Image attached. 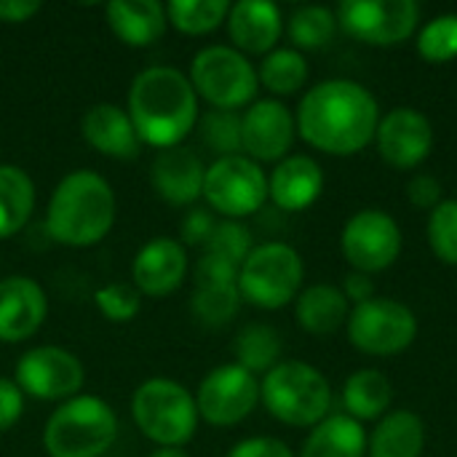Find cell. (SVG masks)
Wrapping results in <instances>:
<instances>
[{
	"label": "cell",
	"mask_w": 457,
	"mask_h": 457,
	"mask_svg": "<svg viewBox=\"0 0 457 457\" xmlns=\"http://www.w3.org/2000/svg\"><path fill=\"white\" fill-rule=\"evenodd\" d=\"M375 94L348 78L316 83L297 104V134L319 153L348 158L375 142L380 126Z\"/></svg>",
	"instance_id": "6da1fadb"
},
{
	"label": "cell",
	"mask_w": 457,
	"mask_h": 457,
	"mask_svg": "<svg viewBox=\"0 0 457 457\" xmlns=\"http://www.w3.org/2000/svg\"><path fill=\"white\" fill-rule=\"evenodd\" d=\"M126 112L142 139V145L169 150L179 147L198 126V94L190 78L169 64H155L129 86Z\"/></svg>",
	"instance_id": "7a4b0ae2"
},
{
	"label": "cell",
	"mask_w": 457,
	"mask_h": 457,
	"mask_svg": "<svg viewBox=\"0 0 457 457\" xmlns=\"http://www.w3.org/2000/svg\"><path fill=\"white\" fill-rule=\"evenodd\" d=\"M118 214L112 185L91 171L75 169L62 177L46 206V230L56 244L88 249L112 230Z\"/></svg>",
	"instance_id": "3957f363"
},
{
	"label": "cell",
	"mask_w": 457,
	"mask_h": 457,
	"mask_svg": "<svg viewBox=\"0 0 457 457\" xmlns=\"http://www.w3.org/2000/svg\"><path fill=\"white\" fill-rule=\"evenodd\" d=\"M260 402L284 426L313 428L332 410V386L321 370L308 361H278L260 380Z\"/></svg>",
	"instance_id": "277c9868"
},
{
	"label": "cell",
	"mask_w": 457,
	"mask_h": 457,
	"mask_svg": "<svg viewBox=\"0 0 457 457\" xmlns=\"http://www.w3.org/2000/svg\"><path fill=\"white\" fill-rule=\"evenodd\" d=\"M115 439L118 415L94 394H78L62 402L43 428V447L48 457H102Z\"/></svg>",
	"instance_id": "5b68a950"
},
{
	"label": "cell",
	"mask_w": 457,
	"mask_h": 457,
	"mask_svg": "<svg viewBox=\"0 0 457 457\" xmlns=\"http://www.w3.org/2000/svg\"><path fill=\"white\" fill-rule=\"evenodd\" d=\"M131 418L145 439L158 447H185L198 431L195 396L171 378L145 380L131 399Z\"/></svg>",
	"instance_id": "8992f818"
},
{
	"label": "cell",
	"mask_w": 457,
	"mask_h": 457,
	"mask_svg": "<svg viewBox=\"0 0 457 457\" xmlns=\"http://www.w3.org/2000/svg\"><path fill=\"white\" fill-rule=\"evenodd\" d=\"M305 278L300 252L284 241H268L252 249L238 268L241 300L260 311H281L297 300Z\"/></svg>",
	"instance_id": "52a82bcc"
},
{
	"label": "cell",
	"mask_w": 457,
	"mask_h": 457,
	"mask_svg": "<svg viewBox=\"0 0 457 457\" xmlns=\"http://www.w3.org/2000/svg\"><path fill=\"white\" fill-rule=\"evenodd\" d=\"M190 83L212 110L238 112L257 96V67L233 46H206L193 56Z\"/></svg>",
	"instance_id": "ba28073f"
},
{
	"label": "cell",
	"mask_w": 457,
	"mask_h": 457,
	"mask_svg": "<svg viewBox=\"0 0 457 457\" xmlns=\"http://www.w3.org/2000/svg\"><path fill=\"white\" fill-rule=\"evenodd\" d=\"M345 332L351 345L367 356H396L415 343L418 316L410 305L375 295L372 300L351 308Z\"/></svg>",
	"instance_id": "9c48e42d"
},
{
	"label": "cell",
	"mask_w": 457,
	"mask_h": 457,
	"mask_svg": "<svg viewBox=\"0 0 457 457\" xmlns=\"http://www.w3.org/2000/svg\"><path fill=\"white\" fill-rule=\"evenodd\" d=\"M201 198L214 214L241 222L244 217H252L265 206L268 174L244 153L217 158L212 166H206Z\"/></svg>",
	"instance_id": "30bf717a"
},
{
	"label": "cell",
	"mask_w": 457,
	"mask_h": 457,
	"mask_svg": "<svg viewBox=\"0 0 457 457\" xmlns=\"http://www.w3.org/2000/svg\"><path fill=\"white\" fill-rule=\"evenodd\" d=\"M337 27L370 46H399L418 32L420 5L415 0H345L335 11Z\"/></svg>",
	"instance_id": "8fae6325"
},
{
	"label": "cell",
	"mask_w": 457,
	"mask_h": 457,
	"mask_svg": "<svg viewBox=\"0 0 457 457\" xmlns=\"http://www.w3.org/2000/svg\"><path fill=\"white\" fill-rule=\"evenodd\" d=\"M404 246L399 222L383 209H361L348 217L340 233V249L345 262L367 276L388 270Z\"/></svg>",
	"instance_id": "7c38bea8"
},
{
	"label": "cell",
	"mask_w": 457,
	"mask_h": 457,
	"mask_svg": "<svg viewBox=\"0 0 457 457\" xmlns=\"http://www.w3.org/2000/svg\"><path fill=\"white\" fill-rule=\"evenodd\" d=\"M13 383L24 396L43 402H67L80 394L86 370L80 359L59 345H37L19 356Z\"/></svg>",
	"instance_id": "4fadbf2b"
},
{
	"label": "cell",
	"mask_w": 457,
	"mask_h": 457,
	"mask_svg": "<svg viewBox=\"0 0 457 457\" xmlns=\"http://www.w3.org/2000/svg\"><path fill=\"white\" fill-rule=\"evenodd\" d=\"M257 404H260V380L257 375L246 372L236 361L212 370L195 391L198 418H204L209 426L217 428H230L244 423Z\"/></svg>",
	"instance_id": "5bb4252c"
},
{
	"label": "cell",
	"mask_w": 457,
	"mask_h": 457,
	"mask_svg": "<svg viewBox=\"0 0 457 457\" xmlns=\"http://www.w3.org/2000/svg\"><path fill=\"white\" fill-rule=\"evenodd\" d=\"M295 137V112L281 99H254L241 115V153L254 163L284 161Z\"/></svg>",
	"instance_id": "9a60e30c"
},
{
	"label": "cell",
	"mask_w": 457,
	"mask_h": 457,
	"mask_svg": "<svg viewBox=\"0 0 457 457\" xmlns=\"http://www.w3.org/2000/svg\"><path fill=\"white\" fill-rule=\"evenodd\" d=\"M375 142L380 158L391 169L412 171L434 150V126L415 107H394L380 118Z\"/></svg>",
	"instance_id": "2e32d148"
},
{
	"label": "cell",
	"mask_w": 457,
	"mask_h": 457,
	"mask_svg": "<svg viewBox=\"0 0 457 457\" xmlns=\"http://www.w3.org/2000/svg\"><path fill=\"white\" fill-rule=\"evenodd\" d=\"M238 292V268L204 254L195 265V292H193V313L206 327H225L236 319L241 308Z\"/></svg>",
	"instance_id": "e0dca14e"
},
{
	"label": "cell",
	"mask_w": 457,
	"mask_h": 457,
	"mask_svg": "<svg viewBox=\"0 0 457 457\" xmlns=\"http://www.w3.org/2000/svg\"><path fill=\"white\" fill-rule=\"evenodd\" d=\"M187 270H190V260L182 241L153 238L137 252L131 262V284L139 289L142 297L161 300L182 287Z\"/></svg>",
	"instance_id": "ac0fdd59"
},
{
	"label": "cell",
	"mask_w": 457,
	"mask_h": 457,
	"mask_svg": "<svg viewBox=\"0 0 457 457\" xmlns=\"http://www.w3.org/2000/svg\"><path fill=\"white\" fill-rule=\"evenodd\" d=\"M48 297L29 276L0 278V343H24L46 324Z\"/></svg>",
	"instance_id": "d6986e66"
},
{
	"label": "cell",
	"mask_w": 457,
	"mask_h": 457,
	"mask_svg": "<svg viewBox=\"0 0 457 457\" xmlns=\"http://www.w3.org/2000/svg\"><path fill=\"white\" fill-rule=\"evenodd\" d=\"M225 27L236 51L244 56H265L278 46L284 35V13L270 0H238L230 5Z\"/></svg>",
	"instance_id": "ffe728a7"
},
{
	"label": "cell",
	"mask_w": 457,
	"mask_h": 457,
	"mask_svg": "<svg viewBox=\"0 0 457 457\" xmlns=\"http://www.w3.org/2000/svg\"><path fill=\"white\" fill-rule=\"evenodd\" d=\"M206 166L190 147L158 150L153 161V187L171 206H193L204 195Z\"/></svg>",
	"instance_id": "44dd1931"
},
{
	"label": "cell",
	"mask_w": 457,
	"mask_h": 457,
	"mask_svg": "<svg viewBox=\"0 0 457 457\" xmlns=\"http://www.w3.org/2000/svg\"><path fill=\"white\" fill-rule=\"evenodd\" d=\"M324 193V169L311 155H287L268 177V198L281 212H305Z\"/></svg>",
	"instance_id": "7402d4cb"
},
{
	"label": "cell",
	"mask_w": 457,
	"mask_h": 457,
	"mask_svg": "<svg viewBox=\"0 0 457 457\" xmlns=\"http://www.w3.org/2000/svg\"><path fill=\"white\" fill-rule=\"evenodd\" d=\"M80 134L96 153L115 161H131L142 150V139L126 107H118L112 102H99L88 107L80 118Z\"/></svg>",
	"instance_id": "603a6c76"
},
{
	"label": "cell",
	"mask_w": 457,
	"mask_h": 457,
	"mask_svg": "<svg viewBox=\"0 0 457 457\" xmlns=\"http://www.w3.org/2000/svg\"><path fill=\"white\" fill-rule=\"evenodd\" d=\"M104 19L112 35L131 48L158 43L169 27L166 5L158 0H112L104 5Z\"/></svg>",
	"instance_id": "cb8c5ba5"
},
{
	"label": "cell",
	"mask_w": 457,
	"mask_h": 457,
	"mask_svg": "<svg viewBox=\"0 0 457 457\" xmlns=\"http://www.w3.org/2000/svg\"><path fill=\"white\" fill-rule=\"evenodd\" d=\"M426 426L420 415L410 410H391L367 436L370 457H423Z\"/></svg>",
	"instance_id": "d4e9b609"
},
{
	"label": "cell",
	"mask_w": 457,
	"mask_h": 457,
	"mask_svg": "<svg viewBox=\"0 0 457 457\" xmlns=\"http://www.w3.org/2000/svg\"><path fill=\"white\" fill-rule=\"evenodd\" d=\"M351 303L332 284H313L303 289L295 300V319L308 335H332L345 327Z\"/></svg>",
	"instance_id": "484cf974"
},
{
	"label": "cell",
	"mask_w": 457,
	"mask_h": 457,
	"mask_svg": "<svg viewBox=\"0 0 457 457\" xmlns=\"http://www.w3.org/2000/svg\"><path fill=\"white\" fill-rule=\"evenodd\" d=\"M367 431L359 420L343 415H329L303 442L300 457H364Z\"/></svg>",
	"instance_id": "4316f807"
},
{
	"label": "cell",
	"mask_w": 457,
	"mask_h": 457,
	"mask_svg": "<svg viewBox=\"0 0 457 457\" xmlns=\"http://www.w3.org/2000/svg\"><path fill=\"white\" fill-rule=\"evenodd\" d=\"M394 404V386L380 370H359L343 386V407L345 415L364 423L380 420L391 412Z\"/></svg>",
	"instance_id": "83f0119b"
},
{
	"label": "cell",
	"mask_w": 457,
	"mask_h": 457,
	"mask_svg": "<svg viewBox=\"0 0 457 457\" xmlns=\"http://www.w3.org/2000/svg\"><path fill=\"white\" fill-rule=\"evenodd\" d=\"M35 182L13 163H0V241L16 236L35 212Z\"/></svg>",
	"instance_id": "f1b7e54d"
},
{
	"label": "cell",
	"mask_w": 457,
	"mask_h": 457,
	"mask_svg": "<svg viewBox=\"0 0 457 457\" xmlns=\"http://www.w3.org/2000/svg\"><path fill=\"white\" fill-rule=\"evenodd\" d=\"M311 67L305 54L297 48H273L270 54L262 56L257 67V80L276 96H292L308 83Z\"/></svg>",
	"instance_id": "f546056e"
},
{
	"label": "cell",
	"mask_w": 457,
	"mask_h": 457,
	"mask_svg": "<svg viewBox=\"0 0 457 457\" xmlns=\"http://www.w3.org/2000/svg\"><path fill=\"white\" fill-rule=\"evenodd\" d=\"M236 364L252 375H268L281 361V337L268 324H246L233 343Z\"/></svg>",
	"instance_id": "4dcf8cb0"
},
{
	"label": "cell",
	"mask_w": 457,
	"mask_h": 457,
	"mask_svg": "<svg viewBox=\"0 0 457 457\" xmlns=\"http://www.w3.org/2000/svg\"><path fill=\"white\" fill-rule=\"evenodd\" d=\"M287 32H289L292 48H297L300 54L321 51L337 35V16L335 11L324 5H300L287 21Z\"/></svg>",
	"instance_id": "1f68e13d"
},
{
	"label": "cell",
	"mask_w": 457,
	"mask_h": 457,
	"mask_svg": "<svg viewBox=\"0 0 457 457\" xmlns=\"http://www.w3.org/2000/svg\"><path fill=\"white\" fill-rule=\"evenodd\" d=\"M230 11L228 0H171L166 3V16L182 35H209L225 24Z\"/></svg>",
	"instance_id": "d6a6232c"
},
{
	"label": "cell",
	"mask_w": 457,
	"mask_h": 457,
	"mask_svg": "<svg viewBox=\"0 0 457 457\" xmlns=\"http://www.w3.org/2000/svg\"><path fill=\"white\" fill-rule=\"evenodd\" d=\"M418 54L431 64H447L457 59V13L434 16L420 27Z\"/></svg>",
	"instance_id": "836d02e7"
},
{
	"label": "cell",
	"mask_w": 457,
	"mask_h": 457,
	"mask_svg": "<svg viewBox=\"0 0 457 457\" xmlns=\"http://www.w3.org/2000/svg\"><path fill=\"white\" fill-rule=\"evenodd\" d=\"M204 145L217 153V158L241 155V115L228 110H209L198 118Z\"/></svg>",
	"instance_id": "e575fe53"
},
{
	"label": "cell",
	"mask_w": 457,
	"mask_h": 457,
	"mask_svg": "<svg viewBox=\"0 0 457 457\" xmlns=\"http://www.w3.org/2000/svg\"><path fill=\"white\" fill-rule=\"evenodd\" d=\"M252 249H254L252 230L244 222H238V220H222V222H217L212 238L206 241L204 254L220 257V260L241 268L244 260L252 254Z\"/></svg>",
	"instance_id": "d590c367"
},
{
	"label": "cell",
	"mask_w": 457,
	"mask_h": 457,
	"mask_svg": "<svg viewBox=\"0 0 457 457\" xmlns=\"http://www.w3.org/2000/svg\"><path fill=\"white\" fill-rule=\"evenodd\" d=\"M428 246L445 265L457 268V198H445L428 217Z\"/></svg>",
	"instance_id": "8d00e7d4"
},
{
	"label": "cell",
	"mask_w": 457,
	"mask_h": 457,
	"mask_svg": "<svg viewBox=\"0 0 457 457\" xmlns=\"http://www.w3.org/2000/svg\"><path fill=\"white\" fill-rule=\"evenodd\" d=\"M94 303H96V311L107 321H112V324H129L142 311V295H139V289L134 284H126V281L99 287L94 292Z\"/></svg>",
	"instance_id": "74e56055"
},
{
	"label": "cell",
	"mask_w": 457,
	"mask_h": 457,
	"mask_svg": "<svg viewBox=\"0 0 457 457\" xmlns=\"http://www.w3.org/2000/svg\"><path fill=\"white\" fill-rule=\"evenodd\" d=\"M217 228L214 212L209 206H193L179 225V236H182V246H206V241L212 238Z\"/></svg>",
	"instance_id": "f35d334b"
},
{
	"label": "cell",
	"mask_w": 457,
	"mask_h": 457,
	"mask_svg": "<svg viewBox=\"0 0 457 457\" xmlns=\"http://www.w3.org/2000/svg\"><path fill=\"white\" fill-rule=\"evenodd\" d=\"M24 415V394L13 378H0V434L11 431Z\"/></svg>",
	"instance_id": "ab89813d"
},
{
	"label": "cell",
	"mask_w": 457,
	"mask_h": 457,
	"mask_svg": "<svg viewBox=\"0 0 457 457\" xmlns=\"http://www.w3.org/2000/svg\"><path fill=\"white\" fill-rule=\"evenodd\" d=\"M442 182L431 174H415L410 182H407V198L412 206L418 209H428L434 212L445 198H442Z\"/></svg>",
	"instance_id": "60d3db41"
},
{
	"label": "cell",
	"mask_w": 457,
	"mask_h": 457,
	"mask_svg": "<svg viewBox=\"0 0 457 457\" xmlns=\"http://www.w3.org/2000/svg\"><path fill=\"white\" fill-rule=\"evenodd\" d=\"M228 457H295L287 442L276 439V436H249L244 442H238Z\"/></svg>",
	"instance_id": "b9f144b4"
},
{
	"label": "cell",
	"mask_w": 457,
	"mask_h": 457,
	"mask_svg": "<svg viewBox=\"0 0 457 457\" xmlns=\"http://www.w3.org/2000/svg\"><path fill=\"white\" fill-rule=\"evenodd\" d=\"M340 292L345 295V300H348L351 308H353V305H361V303H367V300L375 297V281H372V276H367V273L351 270V273L345 276Z\"/></svg>",
	"instance_id": "7bdbcfd3"
},
{
	"label": "cell",
	"mask_w": 457,
	"mask_h": 457,
	"mask_svg": "<svg viewBox=\"0 0 457 457\" xmlns=\"http://www.w3.org/2000/svg\"><path fill=\"white\" fill-rule=\"evenodd\" d=\"M43 3L37 0H0V21L5 24H21L29 21L35 13H40Z\"/></svg>",
	"instance_id": "ee69618b"
},
{
	"label": "cell",
	"mask_w": 457,
	"mask_h": 457,
	"mask_svg": "<svg viewBox=\"0 0 457 457\" xmlns=\"http://www.w3.org/2000/svg\"><path fill=\"white\" fill-rule=\"evenodd\" d=\"M150 457H190L182 447H158Z\"/></svg>",
	"instance_id": "f6af8a7d"
}]
</instances>
